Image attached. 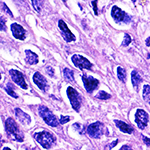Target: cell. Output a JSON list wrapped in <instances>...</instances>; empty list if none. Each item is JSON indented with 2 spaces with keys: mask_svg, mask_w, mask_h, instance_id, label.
Listing matches in <instances>:
<instances>
[{
  "mask_svg": "<svg viewBox=\"0 0 150 150\" xmlns=\"http://www.w3.org/2000/svg\"><path fill=\"white\" fill-rule=\"evenodd\" d=\"M115 125L118 127V129H120V131L127 133V134H131L133 132V129L131 128V126H129L128 124H126L125 122L120 121V120H114Z\"/></svg>",
  "mask_w": 150,
  "mask_h": 150,
  "instance_id": "2e32d148",
  "label": "cell"
},
{
  "mask_svg": "<svg viewBox=\"0 0 150 150\" xmlns=\"http://www.w3.org/2000/svg\"><path fill=\"white\" fill-rule=\"evenodd\" d=\"M117 77L120 81L124 82L125 78H126V73H125V70L122 67H118L117 68Z\"/></svg>",
  "mask_w": 150,
  "mask_h": 150,
  "instance_id": "ffe728a7",
  "label": "cell"
},
{
  "mask_svg": "<svg viewBox=\"0 0 150 150\" xmlns=\"http://www.w3.org/2000/svg\"><path fill=\"white\" fill-rule=\"evenodd\" d=\"M91 3H92V6H93V8H94V13H95L96 15H98V11H97V1H92Z\"/></svg>",
  "mask_w": 150,
  "mask_h": 150,
  "instance_id": "83f0119b",
  "label": "cell"
},
{
  "mask_svg": "<svg viewBox=\"0 0 150 150\" xmlns=\"http://www.w3.org/2000/svg\"><path fill=\"white\" fill-rule=\"evenodd\" d=\"M25 60L29 65H34L38 63V56L34 52L30 51V50H25Z\"/></svg>",
  "mask_w": 150,
  "mask_h": 150,
  "instance_id": "9a60e30c",
  "label": "cell"
},
{
  "mask_svg": "<svg viewBox=\"0 0 150 150\" xmlns=\"http://www.w3.org/2000/svg\"><path fill=\"white\" fill-rule=\"evenodd\" d=\"M142 139H143L144 143L146 144L147 146L150 147V138H148V137H146V136H142Z\"/></svg>",
  "mask_w": 150,
  "mask_h": 150,
  "instance_id": "f1b7e54d",
  "label": "cell"
},
{
  "mask_svg": "<svg viewBox=\"0 0 150 150\" xmlns=\"http://www.w3.org/2000/svg\"><path fill=\"white\" fill-rule=\"evenodd\" d=\"M34 138L45 149L51 148L52 145L55 143V140H56L54 135L48 131H40L38 133H35Z\"/></svg>",
  "mask_w": 150,
  "mask_h": 150,
  "instance_id": "7a4b0ae2",
  "label": "cell"
},
{
  "mask_svg": "<svg viewBox=\"0 0 150 150\" xmlns=\"http://www.w3.org/2000/svg\"><path fill=\"white\" fill-rule=\"evenodd\" d=\"M5 90H6V92L11 96V97L18 98V95H17V94H16L15 91H14L13 84H12L11 82H9V83H7V85H6V87H5Z\"/></svg>",
  "mask_w": 150,
  "mask_h": 150,
  "instance_id": "ac0fdd59",
  "label": "cell"
},
{
  "mask_svg": "<svg viewBox=\"0 0 150 150\" xmlns=\"http://www.w3.org/2000/svg\"><path fill=\"white\" fill-rule=\"evenodd\" d=\"M120 150H133V149L129 146V145H123Z\"/></svg>",
  "mask_w": 150,
  "mask_h": 150,
  "instance_id": "1f68e13d",
  "label": "cell"
},
{
  "mask_svg": "<svg viewBox=\"0 0 150 150\" xmlns=\"http://www.w3.org/2000/svg\"><path fill=\"white\" fill-rule=\"evenodd\" d=\"M33 81H34L35 85L39 89H41L42 91L47 90V88H48L47 80L45 79V77L43 76L42 74L39 73V72H36V73L33 75Z\"/></svg>",
  "mask_w": 150,
  "mask_h": 150,
  "instance_id": "4fadbf2b",
  "label": "cell"
},
{
  "mask_svg": "<svg viewBox=\"0 0 150 150\" xmlns=\"http://www.w3.org/2000/svg\"><path fill=\"white\" fill-rule=\"evenodd\" d=\"M148 95H150V86L149 85H144L143 87V98L145 100H147Z\"/></svg>",
  "mask_w": 150,
  "mask_h": 150,
  "instance_id": "603a6c76",
  "label": "cell"
},
{
  "mask_svg": "<svg viewBox=\"0 0 150 150\" xmlns=\"http://www.w3.org/2000/svg\"><path fill=\"white\" fill-rule=\"evenodd\" d=\"M131 80H132V84H133V86H134V88L137 90L140 82L142 81V78H141V76H140V74L137 71H135V70H133L131 73Z\"/></svg>",
  "mask_w": 150,
  "mask_h": 150,
  "instance_id": "e0dca14e",
  "label": "cell"
},
{
  "mask_svg": "<svg viewBox=\"0 0 150 150\" xmlns=\"http://www.w3.org/2000/svg\"><path fill=\"white\" fill-rule=\"evenodd\" d=\"M67 96H68L70 103H71L72 108L75 111H79L81 106V97L78 94L76 90L73 88V87H68L67 88Z\"/></svg>",
  "mask_w": 150,
  "mask_h": 150,
  "instance_id": "5b68a950",
  "label": "cell"
},
{
  "mask_svg": "<svg viewBox=\"0 0 150 150\" xmlns=\"http://www.w3.org/2000/svg\"><path fill=\"white\" fill-rule=\"evenodd\" d=\"M71 60L73 62V64L76 67H78L79 69H89L92 68V64L88 59H86L85 57L81 56V55L75 54L71 57Z\"/></svg>",
  "mask_w": 150,
  "mask_h": 150,
  "instance_id": "8992f818",
  "label": "cell"
},
{
  "mask_svg": "<svg viewBox=\"0 0 150 150\" xmlns=\"http://www.w3.org/2000/svg\"><path fill=\"white\" fill-rule=\"evenodd\" d=\"M111 16L115 20V22L117 23H129L131 21V17L122 10L121 8H119L118 6H113L112 10H111Z\"/></svg>",
  "mask_w": 150,
  "mask_h": 150,
  "instance_id": "277c9868",
  "label": "cell"
},
{
  "mask_svg": "<svg viewBox=\"0 0 150 150\" xmlns=\"http://www.w3.org/2000/svg\"><path fill=\"white\" fill-rule=\"evenodd\" d=\"M135 122L140 129H144L148 123V114L146 111L142 109H137L135 113Z\"/></svg>",
  "mask_w": 150,
  "mask_h": 150,
  "instance_id": "30bf717a",
  "label": "cell"
},
{
  "mask_svg": "<svg viewBox=\"0 0 150 150\" xmlns=\"http://www.w3.org/2000/svg\"><path fill=\"white\" fill-rule=\"evenodd\" d=\"M130 43H131V37L129 36V34H125L124 39H123V42H122V45L123 46H128Z\"/></svg>",
  "mask_w": 150,
  "mask_h": 150,
  "instance_id": "cb8c5ba5",
  "label": "cell"
},
{
  "mask_svg": "<svg viewBox=\"0 0 150 150\" xmlns=\"http://www.w3.org/2000/svg\"><path fill=\"white\" fill-rule=\"evenodd\" d=\"M63 73H64V77L67 79V80L71 81V82H74V74H73V71H72L71 69L64 68Z\"/></svg>",
  "mask_w": 150,
  "mask_h": 150,
  "instance_id": "d6986e66",
  "label": "cell"
},
{
  "mask_svg": "<svg viewBox=\"0 0 150 150\" xmlns=\"http://www.w3.org/2000/svg\"><path fill=\"white\" fill-rule=\"evenodd\" d=\"M0 79H1V74H0Z\"/></svg>",
  "mask_w": 150,
  "mask_h": 150,
  "instance_id": "8d00e7d4",
  "label": "cell"
},
{
  "mask_svg": "<svg viewBox=\"0 0 150 150\" xmlns=\"http://www.w3.org/2000/svg\"><path fill=\"white\" fill-rule=\"evenodd\" d=\"M148 103H149V105H150V98H149V100H148Z\"/></svg>",
  "mask_w": 150,
  "mask_h": 150,
  "instance_id": "d590c367",
  "label": "cell"
},
{
  "mask_svg": "<svg viewBox=\"0 0 150 150\" xmlns=\"http://www.w3.org/2000/svg\"><path fill=\"white\" fill-rule=\"evenodd\" d=\"M82 81H83L84 87H85L87 92L89 93H91L95 89H97V87L99 85V81L97 79H95L92 76H88L86 74L82 75Z\"/></svg>",
  "mask_w": 150,
  "mask_h": 150,
  "instance_id": "ba28073f",
  "label": "cell"
},
{
  "mask_svg": "<svg viewBox=\"0 0 150 150\" xmlns=\"http://www.w3.org/2000/svg\"><path fill=\"white\" fill-rule=\"evenodd\" d=\"M11 31L14 37L18 40H24L26 37V31L22 26L19 25L18 23H12L11 24Z\"/></svg>",
  "mask_w": 150,
  "mask_h": 150,
  "instance_id": "7c38bea8",
  "label": "cell"
},
{
  "mask_svg": "<svg viewBox=\"0 0 150 150\" xmlns=\"http://www.w3.org/2000/svg\"><path fill=\"white\" fill-rule=\"evenodd\" d=\"M15 115L18 118V120L24 125H28L31 122V118L27 113H25L24 111H22L20 108H16L15 109Z\"/></svg>",
  "mask_w": 150,
  "mask_h": 150,
  "instance_id": "5bb4252c",
  "label": "cell"
},
{
  "mask_svg": "<svg viewBox=\"0 0 150 150\" xmlns=\"http://www.w3.org/2000/svg\"><path fill=\"white\" fill-rule=\"evenodd\" d=\"M96 97H97L98 99H102V100H105V99H109L111 97L110 94L106 93L105 91L103 90H100L99 92L97 93V95H96Z\"/></svg>",
  "mask_w": 150,
  "mask_h": 150,
  "instance_id": "44dd1931",
  "label": "cell"
},
{
  "mask_svg": "<svg viewBox=\"0 0 150 150\" xmlns=\"http://www.w3.org/2000/svg\"><path fill=\"white\" fill-rule=\"evenodd\" d=\"M42 4H43L42 1H37V0H33V1H32V6L34 7V9L38 12V13H39V12L41 11V8H42Z\"/></svg>",
  "mask_w": 150,
  "mask_h": 150,
  "instance_id": "7402d4cb",
  "label": "cell"
},
{
  "mask_svg": "<svg viewBox=\"0 0 150 150\" xmlns=\"http://www.w3.org/2000/svg\"><path fill=\"white\" fill-rule=\"evenodd\" d=\"M117 143H118V140H115V141H113L112 143H111V144H109V146H108V149H111V148H113V147H114L115 145L117 144Z\"/></svg>",
  "mask_w": 150,
  "mask_h": 150,
  "instance_id": "4dcf8cb0",
  "label": "cell"
},
{
  "mask_svg": "<svg viewBox=\"0 0 150 150\" xmlns=\"http://www.w3.org/2000/svg\"><path fill=\"white\" fill-rule=\"evenodd\" d=\"M46 72H47L48 75H49L50 77H53V76H54V70H53V68H52L51 66L46 67Z\"/></svg>",
  "mask_w": 150,
  "mask_h": 150,
  "instance_id": "4316f807",
  "label": "cell"
},
{
  "mask_svg": "<svg viewBox=\"0 0 150 150\" xmlns=\"http://www.w3.org/2000/svg\"><path fill=\"white\" fill-rule=\"evenodd\" d=\"M73 127L74 128H77L76 130H79V132H80V133H84V131H85V130H84L85 128L82 126L81 124H79V123H75V124L73 125Z\"/></svg>",
  "mask_w": 150,
  "mask_h": 150,
  "instance_id": "d4e9b609",
  "label": "cell"
},
{
  "mask_svg": "<svg viewBox=\"0 0 150 150\" xmlns=\"http://www.w3.org/2000/svg\"><path fill=\"white\" fill-rule=\"evenodd\" d=\"M38 112H39V115L43 118V120H44L49 126H52V127L58 126V124H59L58 120L56 119L54 114L48 109L46 106L40 105L39 108H38Z\"/></svg>",
  "mask_w": 150,
  "mask_h": 150,
  "instance_id": "3957f363",
  "label": "cell"
},
{
  "mask_svg": "<svg viewBox=\"0 0 150 150\" xmlns=\"http://www.w3.org/2000/svg\"><path fill=\"white\" fill-rule=\"evenodd\" d=\"M58 27H59L60 31H61L62 37H63L64 39L67 41V42H72V41H75L76 37H75L73 33L70 31V29L68 28L67 24L65 23L63 20H59V22H58Z\"/></svg>",
  "mask_w": 150,
  "mask_h": 150,
  "instance_id": "8fae6325",
  "label": "cell"
},
{
  "mask_svg": "<svg viewBox=\"0 0 150 150\" xmlns=\"http://www.w3.org/2000/svg\"><path fill=\"white\" fill-rule=\"evenodd\" d=\"M4 27H5V22H4V20L0 17V30H3Z\"/></svg>",
  "mask_w": 150,
  "mask_h": 150,
  "instance_id": "f546056e",
  "label": "cell"
},
{
  "mask_svg": "<svg viewBox=\"0 0 150 150\" xmlns=\"http://www.w3.org/2000/svg\"><path fill=\"white\" fill-rule=\"evenodd\" d=\"M2 5L4 6V10L8 12V14H9V15H10V16H12V12H11L10 10H9V9H8V7H7V6L5 5V4H4V3H2Z\"/></svg>",
  "mask_w": 150,
  "mask_h": 150,
  "instance_id": "d6a6232c",
  "label": "cell"
},
{
  "mask_svg": "<svg viewBox=\"0 0 150 150\" xmlns=\"http://www.w3.org/2000/svg\"><path fill=\"white\" fill-rule=\"evenodd\" d=\"M10 73V76L12 78V80L14 81V83H16L19 87H21L22 89H27L28 86H27V83L25 81V78H24L23 74L21 73L20 71L18 70H15V69H11L9 71Z\"/></svg>",
  "mask_w": 150,
  "mask_h": 150,
  "instance_id": "9c48e42d",
  "label": "cell"
},
{
  "mask_svg": "<svg viewBox=\"0 0 150 150\" xmlns=\"http://www.w3.org/2000/svg\"><path fill=\"white\" fill-rule=\"evenodd\" d=\"M103 128L104 125L101 122L96 121L90 124L87 127V133L93 138H100L101 135L103 134Z\"/></svg>",
  "mask_w": 150,
  "mask_h": 150,
  "instance_id": "52a82bcc",
  "label": "cell"
},
{
  "mask_svg": "<svg viewBox=\"0 0 150 150\" xmlns=\"http://www.w3.org/2000/svg\"><path fill=\"white\" fill-rule=\"evenodd\" d=\"M5 128L6 131L8 133V135L11 137L12 139H14L15 141L22 142L23 141V133L19 129L18 124L14 121L12 118H7L5 121Z\"/></svg>",
  "mask_w": 150,
  "mask_h": 150,
  "instance_id": "6da1fadb",
  "label": "cell"
},
{
  "mask_svg": "<svg viewBox=\"0 0 150 150\" xmlns=\"http://www.w3.org/2000/svg\"><path fill=\"white\" fill-rule=\"evenodd\" d=\"M146 45L147 46H150V38H147L146 39Z\"/></svg>",
  "mask_w": 150,
  "mask_h": 150,
  "instance_id": "836d02e7",
  "label": "cell"
},
{
  "mask_svg": "<svg viewBox=\"0 0 150 150\" xmlns=\"http://www.w3.org/2000/svg\"><path fill=\"white\" fill-rule=\"evenodd\" d=\"M3 150H11V149L8 148V147H5V148H3Z\"/></svg>",
  "mask_w": 150,
  "mask_h": 150,
  "instance_id": "e575fe53",
  "label": "cell"
},
{
  "mask_svg": "<svg viewBox=\"0 0 150 150\" xmlns=\"http://www.w3.org/2000/svg\"><path fill=\"white\" fill-rule=\"evenodd\" d=\"M69 120H70L69 116H61V117H60V120H59V123H61V124H65V123H67Z\"/></svg>",
  "mask_w": 150,
  "mask_h": 150,
  "instance_id": "484cf974",
  "label": "cell"
}]
</instances>
